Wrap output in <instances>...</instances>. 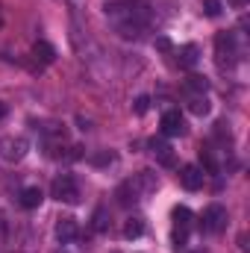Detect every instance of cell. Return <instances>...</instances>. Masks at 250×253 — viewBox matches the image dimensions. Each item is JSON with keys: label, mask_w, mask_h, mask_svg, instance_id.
Returning a JSON list of instances; mask_svg holds the SVG:
<instances>
[{"label": "cell", "mask_w": 250, "mask_h": 253, "mask_svg": "<svg viewBox=\"0 0 250 253\" xmlns=\"http://www.w3.org/2000/svg\"><path fill=\"white\" fill-rule=\"evenodd\" d=\"M30 150V141L24 135H3L0 138V156L6 162H21Z\"/></svg>", "instance_id": "obj_1"}, {"label": "cell", "mask_w": 250, "mask_h": 253, "mask_svg": "<svg viewBox=\"0 0 250 253\" xmlns=\"http://www.w3.org/2000/svg\"><path fill=\"white\" fill-rule=\"evenodd\" d=\"M53 197L56 200H62V203H77L80 200V189H77V180L74 177H68V174H62V177H56L53 180Z\"/></svg>", "instance_id": "obj_2"}, {"label": "cell", "mask_w": 250, "mask_h": 253, "mask_svg": "<svg viewBox=\"0 0 250 253\" xmlns=\"http://www.w3.org/2000/svg\"><path fill=\"white\" fill-rule=\"evenodd\" d=\"M224 227H227V209H224L221 203L206 206V212H203V230H209V233H221Z\"/></svg>", "instance_id": "obj_3"}, {"label": "cell", "mask_w": 250, "mask_h": 253, "mask_svg": "<svg viewBox=\"0 0 250 253\" xmlns=\"http://www.w3.org/2000/svg\"><path fill=\"white\" fill-rule=\"evenodd\" d=\"M162 135H183L186 132V121H183V115H180V109H168L165 115H162Z\"/></svg>", "instance_id": "obj_4"}, {"label": "cell", "mask_w": 250, "mask_h": 253, "mask_svg": "<svg viewBox=\"0 0 250 253\" xmlns=\"http://www.w3.org/2000/svg\"><path fill=\"white\" fill-rule=\"evenodd\" d=\"M180 183H183V189H188V191L203 189V168H197V165H183V168H180Z\"/></svg>", "instance_id": "obj_5"}, {"label": "cell", "mask_w": 250, "mask_h": 253, "mask_svg": "<svg viewBox=\"0 0 250 253\" xmlns=\"http://www.w3.org/2000/svg\"><path fill=\"white\" fill-rule=\"evenodd\" d=\"M150 150H153V156L159 159V165H165V168H174V165H177V159H174V150H171V144H168V141H162V138H153V141H150Z\"/></svg>", "instance_id": "obj_6"}, {"label": "cell", "mask_w": 250, "mask_h": 253, "mask_svg": "<svg viewBox=\"0 0 250 253\" xmlns=\"http://www.w3.org/2000/svg\"><path fill=\"white\" fill-rule=\"evenodd\" d=\"M33 59H36L39 65H50V62H56V47H53L50 42L39 39V42L33 44Z\"/></svg>", "instance_id": "obj_7"}, {"label": "cell", "mask_w": 250, "mask_h": 253, "mask_svg": "<svg viewBox=\"0 0 250 253\" xmlns=\"http://www.w3.org/2000/svg\"><path fill=\"white\" fill-rule=\"evenodd\" d=\"M80 236V227H77V221L74 218H59V224H56V239L68 245V242H74Z\"/></svg>", "instance_id": "obj_8"}, {"label": "cell", "mask_w": 250, "mask_h": 253, "mask_svg": "<svg viewBox=\"0 0 250 253\" xmlns=\"http://www.w3.org/2000/svg\"><path fill=\"white\" fill-rule=\"evenodd\" d=\"M42 200H44V191L39 186H27L21 191V206L24 209H36V206H42Z\"/></svg>", "instance_id": "obj_9"}, {"label": "cell", "mask_w": 250, "mask_h": 253, "mask_svg": "<svg viewBox=\"0 0 250 253\" xmlns=\"http://www.w3.org/2000/svg\"><path fill=\"white\" fill-rule=\"evenodd\" d=\"M215 47H218V56H236V39H233V33H218L215 36Z\"/></svg>", "instance_id": "obj_10"}, {"label": "cell", "mask_w": 250, "mask_h": 253, "mask_svg": "<svg viewBox=\"0 0 250 253\" xmlns=\"http://www.w3.org/2000/svg\"><path fill=\"white\" fill-rule=\"evenodd\" d=\"M197 59H200V47H197V44H186V47L180 50V65H183V68H194Z\"/></svg>", "instance_id": "obj_11"}, {"label": "cell", "mask_w": 250, "mask_h": 253, "mask_svg": "<svg viewBox=\"0 0 250 253\" xmlns=\"http://www.w3.org/2000/svg\"><path fill=\"white\" fill-rule=\"evenodd\" d=\"M174 230H183V233L191 230V212H188L186 206H177L174 209Z\"/></svg>", "instance_id": "obj_12"}, {"label": "cell", "mask_w": 250, "mask_h": 253, "mask_svg": "<svg viewBox=\"0 0 250 253\" xmlns=\"http://www.w3.org/2000/svg\"><path fill=\"white\" fill-rule=\"evenodd\" d=\"M188 112H191V115H206V112H209V100H206V94H194V97L188 100Z\"/></svg>", "instance_id": "obj_13"}, {"label": "cell", "mask_w": 250, "mask_h": 253, "mask_svg": "<svg viewBox=\"0 0 250 253\" xmlns=\"http://www.w3.org/2000/svg\"><path fill=\"white\" fill-rule=\"evenodd\" d=\"M141 233H144V221H141V218H129V221L124 224V236L126 239H138Z\"/></svg>", "instance_id": "obj_14"}, {"label": "cell", "mask_w": 250, "mask_h": 253, "mask_svg": "<svg viewBox=\"0 0 250 253\" xmlns=\"http://www.w3.org/2000/svg\"><path fill=\"white\" fill-rule=\"evenodd\" d=\"M186 88H191V91H197V94H206L209 83H206V77H200V74H191V77L186 80Z\"/></svg>", "instance_id": "obj_15"}, {"label": "cell", "mask_w": 250, "mask_h": 253, "mask_svg": "<svg viewBox=\"0 0 250 253\" xmlns=\"http://www.w3.org/2000/svg\"><path fill=\"white\" fill-rule=\"evenodd\" d=\"M147 109H150V97H147V94H138L135 103H132V112H135V115H144Z\"/></svg>", "instance_id": "obj_16"}, {"label": "cell", "mask_w": 250, "mask_h": 253, "mask_svg": "<svg viewBox=\"0 0 250 253\" xmlns=\"http://www.w3.org/2000/svg\"><path fill=\"white\" fill-rule=\"evenodd\" d=\"M106 227H109V221H106V209L100 206V209H94V230H97V233H103Z\"/></svg>", "instance_id": "obj_17"}, {"label": "cell", "mask_w": 250, "mask_h": 253, "mask_svg": "<svg viewBox=\"0 0 250 253\" xmlns=\"http://www.w3.org/2000/svg\"><path fill=\"white\" fill-rule=\"evenodd\" d=\"M221 9H224V6H221V0H203V12H206L209 18H218V15H221Z\"/></svg>", "instance_id": "obj_18"}, {"label": "cell", "mask_w": 250, "mask_h": 253, "mask_svg": "<svg viewBox=\"0 0 250 253\" xmlns=\"http://www.w3.org/2000/svg\"><path fill=\"white\" fill-rule=\"evenodd\" d=\"M132 200H135V197H129V183H124V186L118 189V203H121V206H129Z\"/></svg>", "instance_id": "obj_19"}, {"label": "cell", "mask_w": 250, "mask_h": 253, "mask_svg": "<svg viewBox=\"0 0 250 253\" xmlns=\"http://www.w3.org/2000/svg\"><path fill=\"white\" fill-rule=\"evenodd\" d=\"M171 47H174V44H171V39H168V36H159V39H156V50L171 53Z\"/></svg>", "instance_id": "obj_20"}, {"label": "cell", "mask_w": 250, "mask_h": 253, "mask_svg": "<svg viewBox=\"0 0 250 253\" xmlns=\"http://www.w3.org/2000/svg\"><path fill=\"white\" fill-rule=\"evenodd\" d=\"M200 162H203V168H206V171H212V174L218 171V165H215V159H212L209 153H203V150H200Z\"/></svg>", "instance_id": "obj_21"}, {"label": "cell", "mask_w": 250, "mask_h": 253, "mask_svg": "<svg viewBox=\"0 0 250 253\" xmlns=\"http://www.w3.org/2000/svg\"><path fill=\"white\" fill-rule=\"evenodd\" d=\"M91 162L94 165H109V162H115V156L112 153H97V156H91Z\"/></svg>", "instance_id": "obj_22"}, {"label": "cell", "mask_w": 250, "mask_h": 253, "mask_svg": "<svg viewBox=\"0 0 250 253\" xmlns=\"http://www.w3.org/2000/svg\"><path fill=\"white\" fill-rule=\"evenodd\" d=\"M239 248H242V251H245V253L250 251V245H248V236H245V233H242V236H239Z\"/></svg>", "instance_id": "obj_23"}, {"label": "cell", "mask_w": 250, "mask_h": 253, "mask_svg": "<svg viewBox=\"0 0 250 253\" xmlns=\"http://www.w3.org/2000/svg\"><path fill=\"white\" fill-rule=\"evenodd\" d=\"M230 3H233V6H236V9H245V6H248L250 0H230Z\"/></svg>", "instance_id": "obj_24"}, {"label": "cell", "mask_w": 250, "mask_h": 253, "mask_svg": "<svg viewBox=\"0 0 250 253\" xmlns=\"http://www.w3.org/2000/svg\"><path fill=\"white\" fill-rule=\"evenodd\" d=\"M3 115H6V106H3V103H0V118H3Z\"/></svg>", "instance_id": "obj_25"}]
</instances>
